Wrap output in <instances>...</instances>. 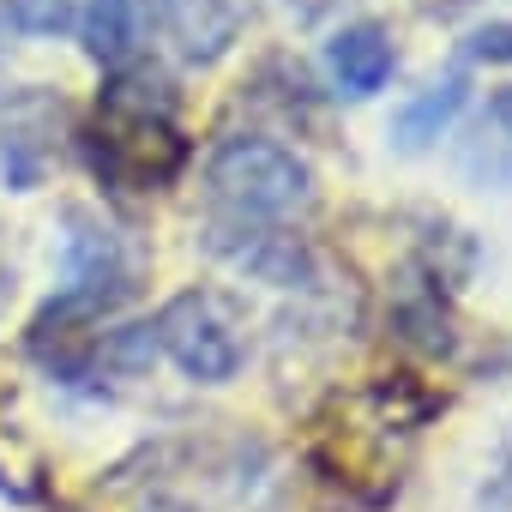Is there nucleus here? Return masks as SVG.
Here are the masks:
<instances>
[{"instance_id":"nucleus-14","label":"nucleus","mask_w":512,"mask_h":512,"mask_svg":"<svg viewBox=\"0 0 512 512\" xmlns=\"http://www.w3.org/2000/svg\"><path fill=\"white\" fill-rule=\"evenodd\" d=\"M416 7L428 13V19H458V13H470L476 0H416Z\"/></svg>"},{"instance_id":"nucleus-7","label":"nucleus","mask_w":512,"mask_h":512,"mask_svg":"<svg viewBox=\"0 0 512 512\" xmlns=\"http://www.w3.org/2000/svg\"><path fill=\"white\" fill-rule=\"evenodd\" d=\"M326 67H332V85L338 97H374L392 73H398V49L386 37V25L362 19V25H344L332 43H326Z\"/></svg>"},{"instance_id":"nucleus-8","label":"nucleus","mask_w":512,"mask_h":512,"mask_svg":"<svg viewBox=\"0 0 512 512\" xmlns=\"http://www.w3.org/2000/svg\"><path fill=\"white\" fill-rule=\"evenodd\" d=\"M145 37V0H91L85 7V55L97 67H127Z\"/></svg>"},{"instance_id":"nucleus-5","label":"nucleus","mask_w":512,"mask_h":512,"mask_svg":"<svg viewBox=\"0 0 512 512\" xmlns=\"http://www.w3.org/2000/svg\"><path fill=\"white\" fill-rule=\"evenodd\" d=\"M163 37L187 67H217L253 25V0H157Z\"/></svg>"},{"instance_id":"nucleus-6","label":"nucleus","mask_w":512,"mask_h":512,"mask_svg":"<svg viewBox=\"0 0 512 512\" xmlns=\"http://www.w3.org/2000/svg\"><path fill=\"white\" fill-rule=\"evenodd\" d=\"M211 247L223 253L229 266L253 272L260 284H278V290H308L314 284V253L296 235H284V229L235 223V229H211Z\"/></svg>"},{"instance_id":"nucleus-9","label":"nucleus","mask_w":512,"mask_h":512,"mask_svg":"<svg viewBox=\"0 0 512 512\" xmlns=\"http://www.w3.org/2000/svg\"><path fill=\"white\" fill-rule=\"evenodd\" d=\"M464 91H470V79H464V73H446V79L428 85L416 103H404V109L392 115V139H398V151H422V145H434V139L452 127V115L464 109Z\"/></svg>"},{"instance_id":"nucleus-12","label":"nucleus","mask_w":512,"mask_h":512,"mask_svg":"<svg viewBox=\"0 0 512 512\" xmlns=\"http://www.w3.org/2000/svg\"><path fill=\"white\" fill-rule=\"evenodd\" d=\"M464 61H512V25H488L464 43Z\"/></svg>"},{"instance_id":"nucleus-13","label":"nucleus","mask_w":512,"mask_h":512,"mask_svg":"<svg viewBox=\"0 0 512 512\" xmlns=\"http://www.w3.org/2000/svg\"><path fill=\"white\" fill-rule=\"evenodd\" d=\"M488 121L500 127V139H506V151H512V85H506V91H494V103H488Z\"/></svg>"},{"instance_id":"nucleus-15","label":"nucleus","mask_w":512,"mask_h":512,"mask_svg":"<svg viewBox=\"0 0 512 512\" xmlns=\"http://www.w3.org/2000/svg\"><path fill=\"white\" fill-rule=\"evenodd\" d=\"M284 7H290L296 19H308V25H314V19H326V13L338 7V0H284Z\"/></svg>"},{"instance_id":"nucleus-1","label":"nucleus","mask_w":512,"mask_h":512,"mask_svg":"<svg viewBox=\"0 0 512 512\" xmlns=\"http://www.w3.org/2000/svg\"><path fill=\"white\" fill-rule=\"evenodd\" d=\"M85 157L103 187L115 193H157L181 175L187 139L175 121V85L163 67L127 61L97 97V127L85 139Z\"/></svg>"},{"instance_id":"nucleus-11","label":"nucleus","mask_w":512,"mask_h":512,"mask_svg":"<svg viewBox=\"0 0 512 512\" xmlns=\"http://www.w3.org/2000/svg\"><path fill=\"white\" fill-rule=\"evenodd\" d=\"M476 506L482 512H512V422H506V434L494 446V464H488V476L476 488Z\"/></svg>"},{"instance_id":"nucleus-10","label":"nucleus","mask_w":512,"mask_h":512,"mask_svg":"<svg viewBox=\"0 0 512 512\" xmlns=\"http://www.w3.org/2000/svg\"><path fill=\"white\" fill-rule=\"evenodd\" d=\"M7 25L25 37H61L79 25V7L73 0H7Z\"/></svg>"},{"instance_id":"nucleus-3","label":"nucleus","mask_w":512,"mask_h":512,"mask_svg":"<svg viewBox=\"0 0 512 512\" xmlns=\"http://www.w3.org/2000/svg\"><path fill=\"white\" fill-rule=\"evenodd\" d=\"M157 350L199 386H223L241 374L247 362V338H241V314L229 296L217 290H181L175 302H163L157 314Z\"/></svg>"},{"instance_id":"nucleus-2","label":"nucleus","mask_w":512,"mask_h":512,"mask_svg":"<svg viewBox=\"0 0 512 512\" xmlns=\"http://www.w3.org/2000/svg\"><path fill=\"white\" fill-rule=\"evenodd\" d=\"M205 187L235 223H284L314 199V169L278 139L235 133L205 157Z\"/></svg>"},{"instance_id":"nucleus-4","label":"nucleus","mask_w":512,"mask_h":512,"mask_svg":"<svg viewBox=\"0 0 512 512\" xmlns=\"http://www.w3.org/2000/svg\"><path fill=\"white\" fill-rule=\"evenodd\" d=\"M61 121H67V103L49 85H31L7 103V115H0V175H7L13 193H31L49 175L55 145H61Z\"/></svg>"}]
</instances>
